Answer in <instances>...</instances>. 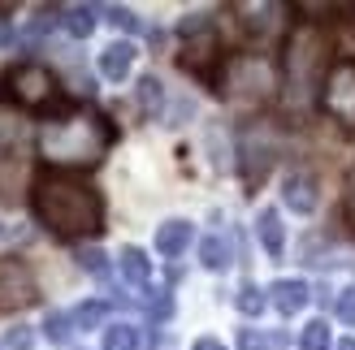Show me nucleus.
I'll use <instances>...</instances> for the list:
<instances>
[{
	"label": "nucleus",
	"mask_w": 355,
	"mask_h": 350,
	"mask_svg": "<svg viewBox=\"0 0 355 350\" xmlns=\"http://www.w3.org/2000/svg\"><path fill=\"white\" fill-rule=\"evenodd\" d=\"M31 212L48 234L65 242L96 238L104 230V199L96 186H87L65 173H44L31 182Z\"/></svg>",
	"instance_id": "obj_1"
},
{
	"label": "nucleus",
	"mask_w": 355,
	"mask_h": 350,
	"mask_svg": "<svg viewBox=\"0 0 355 350\" xmlns=\"http://www.w3.org/2000/svg\"><path fill=\"white\" fill-rule=\"evenodd\" d=\"M113 143H117L113 121L92 113V109H74V113L52 117L40 130V138H35L40 160L52 169H96Z\"/></svg>",
	"instance_id": "obj_2"
},
{
	"label": "nucleus",
	"mask_w": 355,
	"mask_h": 350,
	"mask_svg": "<svg viewBox=\"0 0 355 350\" xmlns=\"http://www.w3.org/2000/svg\"><path fill=\"white\" fill-rule=\"evenodd\" d=\"M282 65H286V95H291V104L304 109L312 95H321V82L329 74V65H334L329 61V35L321 26H312V22L291 30Z\"/></svg>",
	"instance_id": "obj_3"
},
{
	"label": "nucleus",
	"mask_w": 355,
	"mask_h": 350,
	"mask_svg": "<svg viewBox=\"0 0 355 350\" xmlns=\"http://www.w3.org/2000/svg\"><path fill=\"white\" fill-rule=\"evenodd\" d=\"M217 91L230 104H239V109H260V104H269L273 91H277L273 61L264 57V52H234V57H225Z\"/></svg>",
	"instance_id": "obj_4"
},
{
	"label": "nucleus",
	"mask_w": 355,
	"mask_h": 350,
	"mask_svg": "<svg viewBox=\"0 0 355 350\" xmlns=\"http://www.w3.org/2000/svg\"><path fill=\"white\" fill-rule=\"evenodd\" d=\"M0 91H5V100L17 104V109L44 113V109H52V104H57L61 86H57V74H52L48 65H40V61H22V65H13L9 74H5Z\"/></svg>",
	"instance_id": "obj_5"
},
{
	"label": "nucleus",
	"mask_w": 355,
	"mask_h": 350,
	"mask_svg": "<svg viewBox=\"0 0 355 350\" xmlns=\"http://www.w3.org/2000/svg\"><path fill=\"white\" fill-rule=\"evenodd\" d=\"M321 109L343 130H355V57H338L321 82Z\"/></svg>",
	"instance_id": "obj_6"
},
{
	"label": "nucleus",
	"mask_w": 355,
	"mask_h": 350,
	"mask_svg": "<svg viewBox=\"0 0 355 350\" xmlns=\"http://www.w3.org/2000/svg\"><path fill=\"white\" fill-rule=\"evenodd\" d=\"M277 160V134L269 121H256V126H247L243 138H239V169L247 186H260L264 178H269V169Z\"/></svg>",
	"instance_id": "obj_7"
},
{
	"label": "nucleus",
	"mask_w": 355,
	"mask_h": 350,
	"mask_svg": "<svg viewBox=\"0 0 355 350\" xmlns=\"http://www.w3.org/2000/svg\"><path fill=\"white\" fill-rule=\"evenodd\" d=\"M182 69L187 74H195L200 82H208V86H217L221 82V69H225V52H221V39L212 30H200V35H191L187 39V48H182Z\"/></svg>",
	"instance_id": "obj_8"
},
{
	"label": "nucleus",
	"mask_w": 355,
	"mask_h": 350,
	"mask_svg": "<svg viewBox=\"0 0 355 350\" xmlns=\"http://www.w3.org/2000/svg\"><path fill=\"white\" fill-rule=\"evenodd\" d=\"M40 299L35 273L22 255H5L0 259V307H31Z\"/></svg>",
	"instance_id": "obj_9"
},
{
	"label": "nucleus",
	"mask_w": 355,
	"mask_h": 350,
	"mask_svg": "<svg viewBox=\"0 0 355 350\" xmlns=\"http://www.w3.org/2000/svg\"><path fill=\"white\" fill-rule=\"evenodd\" d=\"M308 299H312V290H308V282H299V277H282V282L269 286V303L282 311V316H295V311H304Z\"/></svg>",
	"instance_id": "obj_10"
},
{
	"label": "nucleus",
	"mask_w": 355,
	"mask_h": 350,
	"mask_svg": "<svg viewBox=\"0 0 355 350\" xmlns=\"http://www.w3.org/2000/svg\"><path fill=\"white\" fill-rule=\"evenodd\" d=\"M282 199H286V208L299 212V217L316 212V178L312 173H291L286 186H282Z\"/></svg>",
	"instance_id": "obj_11"
},
{
	"label": "nucleus",
	"mask_w": 355,
	"mask_h": 350,
	"mask_svg": "<svg viewBox=\"0 0 355 350\" xmlns=\"http://www.w3.org/2000/svg\"><path fill=\"white\" fill-rule=\"evenodd\" d=\"M135 57H139V52H135V44L117 39V44H109V48L100 52V74H104V78H113V82H121V78L130 74Z\"/></svg>",
	"instance_id": "obj_12"
},
{
	"label": "nucleus",
	"mask_w": 355,
	"mask_h": 350,
	"mask_svg": "<svg viewBox=\"0 0 355 350\" xmlns=\"http://www.w3.org/2000/svg\"><path fill=\"white\" fill-rule=\"evenodd\" d=\"M256 238H260V247L269 251V255H282V247H286V230H282L277 208H260V217H256Z\"/></svg>",
	"instance_id": "obj_13"
},
{
	"label": "nucleus",
	"mask_w": 355,
	"mask_h": 350,
	"mask_svg": "<svg viewBox=\"0 0 355 350\" xmlns=\"http://www.w3.org/2000/svg\"><path fill=\"white\" fill-rule=\"evenodd\" d=\"M187 247H191V225L187 221H165L161 230H156V251L165 259H178Z\"/></svg>",
	"instance_id": "obj_14"
},
{
	"label": "nucleus",
	"mask_w": 355,
	"mask_h": 350,
	"mask_svg": "<svg viewBox=\"0 0 355 350\" xmlns=\"http://www.w3.org/2000/svg\"><path fill=\"white\" fill-rule=\"evenodd\" d=\"M117 264H121V277H126L130 286H148L152 282V259L139 251V247H121Z\"/></svg>",
	"instance_id": "obj_15"
},
{
	"label": "nucleus",
	"mask_w": 355,
	"mask_h": 350,
	"mask_svg": "<svg viewBox=\"0 0 355 350\" xmlns=\"http://www.w3.org/2000/svg\"><path fill=\"white\" fill-rule=\"evenodd\" d=\"M239 13H243V26L252 30V35H269L277 26L282 5H239Z\"/></svg>",
	"instance_id": "obj_16"
},
{
	"label": "nucleus",
	"mask_w": 355,
	"mask_h": 350,
	"mask_svg": "<svg viewBox=\"0 0 355 350\" xmlns=\"http://www.w3.org/2000/svg\"><path fill=\"white\" fill-rule=\"evenodd\" d=\"M61 26L74 35V39H87V35L96 30V9L92 5H69V9H61Z\"/></svg>",
	"instance_id": "obj_17"
},
{
	"label": "nucleus",
	"mask_w": 355,
	"mask_h": 350,
	"mask_svg": "<svg viewBox=\"0 0 355 350\" xmlns=\"http://www.w3.org/2000/svg\"><path fill=\"white\" fill-rule=\"evenodd\" d=\"M200 264H204L208 273L230 268V242H225L221 234H208V238L200 242Z\"/></svg>",
	"instance_id": "obj_18"
},
{
	"label": "nucleus",
	"mask_w": 355,
	"mask_h": 350,
	"mask_svg": "<svg viewBox=\"0 0 355 350\" xmlns=\"http://www.w3.org/2000/svg\"><path fill=\"white\" fill-rule=\"evenodd\" d=\"M139 109H144L148 117H161V109H165V86H161V78H139Z\"/></svg>",
	"instance_id": "obj_19"
},
{
	"label": "nucleus",
	"mask_w": 355,
	"mask_h": 350,
	"mask_svg": "<svg viewBox=\"0 0 355 350\" xmlns=\"http://www.w3.org/2000/svg\"><path fill=\"white\" fill-rule=\"evenodd\" d=\"M264 303H269V294H264L256 282H243V286H239V294H234V307L243 311V316H260Z\"/></svg>",
	"instance_id": "obj_20"
},
{
	"label": "nucleus",
	"mask_w": 355,
	"mask_h": 350,
	"mask_svg": "<svg viewBox=\"0 0 355 350\" xmlns=\"http://www.w3.org/2000/svg\"><path fill=\"white\" fill-rule=\"evenodd\" d=\"M104 350H139V329L135 324H109L104 329Z\"/></svg>",
	"instance_id": "obj_21"
},
{
	"label": "nucleus",
	"mask_w": 355,
	"mask_h": 350,
	"mask_svg": "<svg viewBox=\"0 0 355 350\" xmlns=\"http://www.w3.org/2000/svg\"><path fill=\"white\" fill-rule=\"evenodd\" d=\"M44 333H48V342L65 346L69 333H74V316H65V311H48V316H44Z\"/></svg>",
	"instance_id": "obj_22"
},
{
	"label": "nucleus",
	"mask_w": 355,
	"mask_h": 350,
	"mask_svg": "<svg viewBox=\"0 0 355 350\" xmlns=\"http://www.w3.org/2000/svg\"><path fill=\"white\" fill-rule=\"evenodd\" d=\"M299 350H329V324L325 320L304 324V333H299Z\"/></svg>",
	"instance_id": "obj_23"
},
{
	"label": "nucleus",
	"mask_w": 355,
	"mask_h": 350,
	"mask_svg": "<svg viewBox=\"0 0 355 350\" xmlns=\"http://www.w3.org/2000/svg\"><path fill=\"white\" fill-rule=\"evenodd\" d=\"M282 338H264L260 329H239V350H277Z\"/></svg>",
	"instance_id": "obj_24"
},
{
	"label": "nucleus",
	"mask_w": 355,
	"mask_h": 350,
	"mask_svg": "<svg viewBox=\"0 0 355 350\" xmlns=\"http://www.w3.org/2000/svg\"><path fill=\"white\" fill-rule=\"evenodd\" d=\"M104 316H109V307H104V303H83V307L74 311V324H78V329H100Z\"/></svg>",
	"instance_id": "obj_25"
},
{
	"label": "nucleus",
	"mask_w": 355,
	"mask_h": 350,
	"mask_svg": "<svg viewBox=\"0 0 355 350\" xmlns=\"http://www.w3.org/2000/svg\"><path fill=\"white\" fill-rule=\"evenodd\" d=\"M78 264L92 273V277H104V273H109V259H104V251H96V247H83V251H78Z\"/></svg>",
	"instance_id": "obj_26"
},
{
	"label": "nucleus",
	"mask_w": 355,
	"mask_h": 350,
	"mask_svg": "<svg viewBox=\"0 0 355 350\" xmlns=\"http://www.w3.org/2000/svg\"><path fill=\"white\" fill-rule=\"evenodd\" d=\"M5 346L9 350H31L35 346V333H31L26 324H17V329H9V333H5Z\"/></svg>",
	"instance_id": "obj_27"
},
{
	"label": "nucleus",
	"mask_w": 355,
	"mask_h": 350,
	"mask_svg": "<svg viewBox=\"0 0 355 350\" xmlns=\"http://www.w3.org/2000/svg\"><path fill=\"white\" fill-rule=\"evenodd\" d=\"M338 320L343 324H355V286H347L338 294Z\"/></svg>",
	"instance_id": "obj_28"
},
{
	"label": "nucleus",
	"mask_w": 355,
	"mask_h": 350,
	"mask_svg": "<svg viewBox=\"0 0 355 350\" xmlns=\"http://www.w3.org/2000/svg\"><path fill=\"white\" fill-rule=\"evenodd\" d=\"M109 22H113V26H121V30H139L135 9H109Z\"/></svg>",
	"instance_id": "obj_29"
},
{
	"label": "nucleus",
	"mask_w": 355,
	"mask_h": 350,
	"mask_svg": "<svg viewBox=\"0 0 355 350\" xmlns=\"http://www.w3.org/2000/svg\"><path fill=\"white\" fill-rule=\"evenodd\" d=\"M343 212H347V221L355 225V178L347 182V199H343Z\"/></svg>",
	"instance_id": "obj_30"
},
{
	"label": "nucleus",
	"mask_w": 355,
	"mask_h": 350,
	"mask_svg": "<svg viewBox=\"0 0 355 350\" xmlns=\"http://www.w3.org/2000/svg\"><path fill=\"white\" fill-rule=\"evenodd\" d=\"M191 350H225V346H221V342H217V338H200V342H195V346H191Z\"/></svg>",
	"instance_id": "obj_31"
},
{
	"label": "nucleus",
	"mask_w": 355,
	"mask_h": 350,
	"mask_svg": "<svg viewBox=\"0 0 355 350\" xmlns=\"http://www.w3.org/2000/svg\"><path fill=\"white\" fill-rule=\"evenodd\" d=\"M9 39H13V30H9V26H5V22H0V48H5V44H9Z\"/></svg>",
	"instance_id": "obj_32"
},
{
	"label": "nucleus",
	"mask_w": 355,
	"mask_h": 350,
	"mask_svg": "<svg viewBox=\"0 0 355 350\" xmlns=\"http://www.w3.org/2000/svg\"><path fill=\"white\" fill-rule=\"evenodd\" d=\"M334 350H355V338H343V342L334 346Z\"/></svg>",
	"instance_id": "obj_33"
}]
</instances>
